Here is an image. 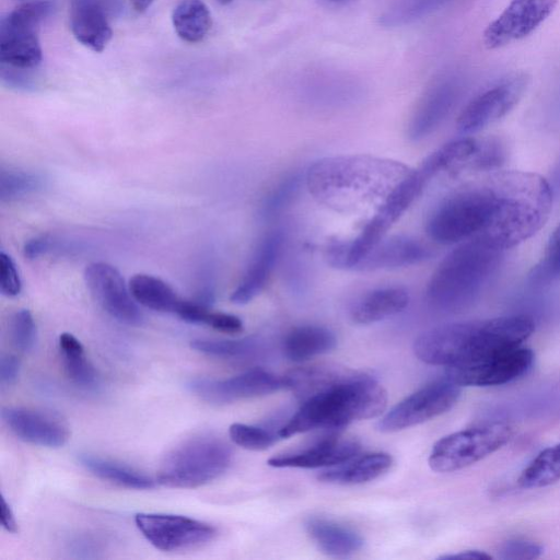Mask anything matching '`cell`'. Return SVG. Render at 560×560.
<instances>
[{
    "label": "cell",
    "instance_id": "f546056e",
    "mask_svg": "<svg viewBox=\"0 0 560 560\" xmlns=\"http://www.w3.org/2000/svg\"><path fill=\"white\" fill-rule=\"evenodd\" d=\"M80 464L96 477L117 486L149 490L155 487L154 480L124 465L91 454H80Z\"/></svg>",
    "mask_w": 560,
    "mask_h": 560
},
{
    "label": "cell",
    "instance_id": "bcb514c9",
    "mask_svg": "<svg viewBox=\"0 0 560 560\" xmlns=\"http://www.w3.org/2000/svg\"><path fill=\"white\" fill-rule=\"evenodd\" d=\"M550 185L552 187L553 192H560V161L558 162V165L553 171Z\"/></svg>",
    "mask_w": 560,
    "mask_h": 560
},
{
    "label": "cell",
    "instance_id": "9a60e30c",
    "mask_svg": "<svg viewBox=\"0 0 560 560\" xmlns=\"http://www.w3.org/2000/svg\"><path fill=\"white\" fill-rule=\"evenodd\" d=\"M84 279L91 293L112 317L130 326L142 324L143 315L114 266L103 261L92 262L84 270Z\"/></svg>",
    "mask_w": 560,
    "mask_h": 560
},
{
    "label": "cell",
    "instance_id": "4dcf8cb0",
    "mask_svg": "<svg viewBox=\"0 0 560 560\" xmlns=\"http://www.w3.org/2000/svg\"><path fill=\"white\" fill-rule=\"evenodd\" d=\"M59 349L68 377L78 386L89 389L97 384V375L88 360L82 343L71 334L59 336Z\"/></svg>",
    "mask_w": 560,
    "mask_h": 560
},
{
    "label": "cell",
    "instance_id": "2e32d148",
    "mask_svg": "<svg viewBox=\"0 0 560 560\" xmlns=\"http://www.w3.org/2000/svg\"><path fill=\"white\" fill-rule=\"evenodd\" d=\"M558 0H511L483 32L488 49H497L532 34L555 10Z\"/></svg>",
    "mask_w": 560,
    "mask_h": 560
},
{
    "label": "cell",
    "instance_id": "b9f144b4",
    "mask_svg": "<svg viewBox=\"0 0 560 560\" xmlns=\"http://www.w3.org/2000/svg\"><path fill=\"white\" fill-rule=\"evenodd\" d=\"M20 360L13 354H5L0 361V383L2 386L12 385L20 373Z\"/></svg>",
    "mask_w": 560,
    "mask_h": 560
},
{
    "label": "cell",
    "instance_id": "52a82bcc",
    "mask_svg": "<svg viewBox=\"0 0 560 560\" xmlns=\"http://www.w3.org/2000/svg\"><path fill=\"white\" fill-rule=\"evenodd\" d=\"M232 459L233 452L224 441L209 435L192 438L166 453L156 481L168 488H197L224 474Z\"/></svg>",
    "mask_w": 560,
    "mask_h": 560
},
{
    "label": "cell",
    "instance_id": "8d00e7d4",
    "mask_svg": "<svg viewBox=\"0 0 560 560\" xmlns=\"http://www.w3.org/2000/svg\"><path fill=\"white\" fill-rule=\"evenodd\" d=\"M11 339L16 349L27 352L33 349L36 341V325L28 310L18 311L11 318Z\"/></svg>",
    "mask_w": 560,
    "mask_h": 560
},
{
    "label": "cell",
    "instance_id": "7bdbcfd3",
    "mask_svg": "<svg viewBox=\"0 0 560 560\" xmlns=\"http://www.w3.org/2000/svg\"><path fill=\"white\" fill-rule=\"evenodd\" d=\"M0 515L2 527L9 533H16L18 524L14 514L3 495H1Z\"/></svg>",
    "mask_w": 560,
    "mask_h": 560
},
{
    "label": "cell",
    "instance_id": "603a6c76",
    "mask_svg": "<svg viewBox=\"0 0 560 560\" xmlns=\"http://www.w3.org/2000/svg\"><path fill=\"white\" fill-rule=\"evenodd\" d=\"M305 528L317 547L331 557H348L364 544L360 534L352 528L324 517H310Z\"/></svg>",
    "mask_w": 560,
    "mask_h": 560
},
{
    "label": "cell",
    "instance_id": "7dc6e473",
    "mask_svg": "<svg viewBox=\"0 0 560 560\" xmlns=\"http://www.w3.org/2000/svg\"><path fill=\"white\" fill-rule=\"evenodd\" d=\"M217 1H219V2H220V3H222V4H228V3H230L232 0H217Z\"/></svg>",
    "mask_w": 560,
    "mask_h": 560
},
{
    "label": "cell",
    "instance_id": "836d02e7",
    "mask_svg": "<svg viewBox=\"0 0 560 560\" xmlns=\"http://www.w3.org/2000/svg\"><path fill=\"white\" fill-rule=\"evenodd\" d=\"M45 177L33 171L21 168H1L0 199L3 202L18 200L44 188Z\"/></svg>",
    "mask_w": 560,
    "mask_h": 560
},
{
    "label": "cell",
    "instance_id": "c3c4849f",
    "mask_svg": "<svg viewBox=\"0 0 560 560\" xmlns=\"http://www.w3.org/2000/svg\"><path fill=\"white\" fill-rule=\"evenodd\" d=\"M331 2H336V3H339V2H343V1H347V0H329Z\"/></svg>",
    "mask_w": 560,
    "mask_h": 560
},
{
    "label": "cell",
    "instance_id": "60d3db41",
    "mask_svg": "<svg viewBox=\"0 0 560 560\" xmlns=\"http://www.w3.org/2000/svg\"><path fill=\"white\" fill-rule=\"evenodd\" d=\"M205 325L226 334H237L243 330V323L237 316L212 310L209 311Z\"/></svg>",
    "mask_w": 560,
    "mask_h": 560
},
{
    "label": "cell",
    "instance_id": "6da1fadb",
    "mask_svg": "<svg viewBox=\"0 0 560 560\" xmlns=\"http://www.w3.org/2000/svg\"><path fill=\"white\" fill-rule=\"evenodd\" d=\"M411 172L405 164L369 155L325 158L310 166L305 180L319 203L349 211L386 200Z\"/></svg>",
    "mask_w": 560,
    "mask_h": 560
},
{
    "label": "cell",
    "instance_id": "7c38bea8",
    "mask_svg": "<svg viewBox=\"0 0 560 560\" xmlns=\"http://www.w3.org/2000/svg\"><path fill=\"white\" fill-rule=\"evenodd\" d=\"M135 522L153 547L168 552L201 547L217 535L212 525L183 515L139 513Z\"/></svg>",
    "mask_w": 560,
    "mask_h": 560
},
{
    "label": "cell",
    "instance_id": "484cf974",
    "mask_svg": "<svg viewBox=\"0 0 560 560\" xmlns=\"http://www.w3.org/2000/svg\"><path fill=\"white\" fill-rule=\"evenodd\" d=\"M337 343L336 336L326 327L304 325L291 329L283 339L284 355L295 362L331 351Z\"/></svg>",
    "mask_w": 560,
    "mask_h": 560
},
{
    "label": "cell",
    "instance_id": "e575fe53",
    "mask_svg": "<svg viewBox=\"0 0 560 560\" xmlns=\"http://www.w3.org/2000/svg\"><path fill=\"white\" fill-rule=\"evenodd\" d=\"M229 434L236 445L250 451L267 450L277 440V436L270 431L244 423L231 424Z\"/></svg>",
    "mask_w": 560,
    "mask_h": 560
},
{
    "label": "cell",
    "instance_id": "4316f807",
    "mask_svg": "<svg viewBox=\"0 0 560 560\" xmlns=\"http://www.w3.org/2000/svg\"><path fill=\"white\" fill-rule=\"evenodd\" d=\"M353 370L337 365H312L292 370L283 376L284 388L302 401L349 376Z\"/></svg>",
    "mask_w": 560,
    "mask_h": 560
},
{
    "label": "cell",
    "instance_id": "3957f363",
    "mask_svg": "<svg viewBox=\"0 0 560 560\" xmlns=\"http://www.w3.org/2000/svg\"><path fill=\"white\" fill-rule=\"evenodd\" d=\"M497 205L491 222L480 238L501 250L534 235L547 221L553 198L550 183L536 173L493 172Z\"/></svg>",
    "mask_w": 560,
    "mask_h": 560
},
{
    "label": "cell",
    "instance_id": "277c9868",
    "mask_svg": "<svg viewBox=\"0 0 560 560\" xmlns=\"http://www.w3.org/2000/svg\"><path fill=\"white\" fill-rule=\"evenodd\" d=\"M386 405L387 394L383 386L372 376L353 371L303 400L277 434L284 439L315 429H340L353 421L382 415Z\"/></svg>",
    "mask_w": 560,
    "mask_h": 560
},
{
    "label": "cell",
    "instance_id": "30bf717a",
    "mask_svg": "<svg viewBox=\"0 0 560 560\" xmlns=\"http://www.w3.org/2000/svg\"><path fill=\"white\" fill-rule=\"evenodd\" d=\"M534 362V352L518 346L472 362L446 368V378L458 386H497L525 375Z\"/></svg>",
    "mask_w": 560,
    "mask_h": 560
},
{
    "label": "cell",
    "instance_id": "83f0119b",
    "mask_svg": "<svg viewBox=\"0 0 560 560\" xmlns=\"http://www.w3.org/2000/svg\"><path fill=\"white\" fill-rule=\"evenodd\" d=\"M129 289L136 302L158 312L176 314L183 300L165 281L151 275H135Z\"/></svg>",
    "mask_w": 560,
    "mask_h": 560
},
{
    "label": "cell",
    "instance_id": "d6a6232c",
    "mask_svg": "<svg viewBox=\"0 0 560 560\" xmlns=\"http://www.w3.org/2000/svg\"><path fill=\"white\" fill-rule=\"evenodd\" d=\"M190 347L203 354L221 359H245L258 353L261 341L257 337L242 339H195Z\"/></svg>",
    "mask_w": 560,
    "mask_h": 560
},
{
    "label": "cell",
    "instance_id": "9c48e42d",
    "mask_svg": "<svg viewBox=\"0 0 560 560\" xmlns=\"http://www.w3.org/2000/svg\"><path fill=\"white\" fill-rule=\"evenodd\" d=\"M514 434L506 422L488 423L448 434L439 440L429 456V466L438 472L468 467L504 446Z\"/></svg>",
    "mask_w": 560,
    "mask_h": 560
},
{
    "label": "cell",
    "instance_id": "7a4b0ae2",
    "mask_svg": "<svg viewBox=\"0 0 560 560\" xmlns=\"http://www.w3.org/2000/svg\"><path fill=\"white\" fill-rule=\"evenodd\" d=\"M534 328L523 315L451 323L422 332L413 352L427 364L450 368L522 346Z\"/></svg>",
    "mask_w": 560,
    "mask_h": 560
},
{
    "label": "cell",
    "instance_id": "d4e9b609",
    "mask_svg": "<svg viewBox=\"0 0 560 560\" xmlns=\"http://www.w3.org/2000/svg\"><path fill=\"white\" fill-rule=\"evenodd\" d=\"M454 97L453 89L446 84L429 91L411 117L408 128L409 138L418 141L431 133L447 115Z\"/></svg>",
    "mask_w": 560,
    "mask_h": 560
},
{
    "label": "cell",
    "instance_id": "ba28073f",
    "mask_svg": "<svg viewBox=\"0 0 560 560\" xmlns=\"http://www.w3.org/2000/svg\"><path fill=\"white\" fill-rule=\"evenodd\" d=\"M49 0L24 2L0 22V61L10 70L28 71L43 60L39 25L51 14Z\"/></svg>",
    "mask_w": 560,
    "mask_h": 560
},
{
    "label": "cell",
    "instance_id": "5b68a950",
    "mask_svg": "<svg viewBox=\"0 0 560 560\" xmlns=\"http://www.w3.org/2000/svg\"><path fill=\"white\" fill-rule=\"evenodd\" d=\"M503 252L480 240L462 243L432 273L425 290L428 305L442 313L470 305L497 271Z\"/></svg>",
    "mask_w": 560,
    "mask_h": 560
},
{
    "label": "cell",
    "instance_id": "8fae6325",
    "mask_svg": "<svg viewBox=\"0 0 560 560\" xmlns=\"http://www.w3.org/2000/svg\"><path fill=\"white\" fill-rule=\"evenodd\" d=\"M460 396V386L448 381L435 382L395 405L377 423L390 433L421 424L448 411Z\"/></svg>",
    "mask_w": 560,
    "mask_h": 560
},
{
    "label": "cell",
    "instance_id": "74e56055",
    "mask_svg": "<svg viewBox=\"0 0 560 560\" xmlns=\"http://www.w3.org/2000/svg\"><path fill=\"white\" fill-rule=\"evenodd\" d=\"M544 547L527 539H510L499 547V558L505 560H532L539 558Z\"/></svg>",
    "mask_w": 560,
    "mask_h": 560
},
{
    "label": "cell",
    "instance_id": "44dd1931",
    "mask_svg": "<svg viewBox=\"0 0 560 560\" xmlns=\"http://www.w3.org/2000/svg\"><path fill=\"white\" fill-rule=\"evenodd\" d=\"M283 243L282 233L275 231L265 236L254 253L237 287L231 294L235 304H246L265 288L279 258Z\"/></svg>",
    "mask_w": 560,
    "mask_h": 560
},
{
    "label": "cell",
    "instance_id": "f6af8a7d",
    "mask_svg": "<svg viewBox=\"0 0 560 560\" xmlns=\"http://www.w3.org/2000/svg\"><path fill=\"white\" fill-rule=\"evenodd\" d=\"M153 1L154 0H129L132 9L138 13L145 12L151 7Z\"/></svg>",
    "mask_w": 560,
    "mask_h": 560
},
{
    "label": "cell",
    "instance_id": "e0dca14e",
    "mask_svg": "<svg viewBox=\"0 0 560 560\" xmlns=\"http://www.w3.org/2000/svg\"><path fill=\"white\" fill-rule=\"evenodd\" d=\"M1 418L10 431L20 440L45 447L63 446L69 438V427L59 417L49 412L24 407H5Z\"/></svg>",
    "mask_w": 560,
    "mask_h": 560
},
{
    "label": "cell",
    "instance_id": "f35d334b",
    "mask_svg": "<svg viewBox=\"0 0 560 560\" xmlns=\"http://www.w3.org/2000/svg\"><path fill=\"white\" fill-rule=\"evenodd\" d=\"M22 282L13 259L4 252L0 253V291L3 295L16 296Z\"/></svg>",
    "mask_w": 560,
    "mask_h": 560
},
{
    "label": "cell",
    "instance_id": "1f68e13d",
    "mask_svg": "<svg viewBox=\"0 0 560 560\" xmlns=\"http://www.w3.org/2000/svg\"><path fill=\"white\" fill-rule=\"evenodd\" d=\"M560 480V443L541 451L522 471L517 482L522 488L536 489Z\"/></svg>",
    "mask_w": 560,
    "mask_h": 560
},
{
    "label": "cell",
    "instance_id": "4fadbf2b",
    "mask_svg": "<svg viewBox=\"0 0 560 560\" xmlns=\"http://www.w3.org/2000/svg\"><path fill=\"white\" fill-rule=\"evenodd\" d=\"M528 84L529 77L523 71L500 79L465 106L458 116L457 129L462 133H474L504 117L521 101Z\"/></svg>",
    "mask_w": 560,
    "mask_h": 560
},
{
    "label": "cell",
    "instance_id": "ee69618b",
    "mask_svg": "<svg viewBox=\"0 0 560 560\" xmlns=\"http://www.w3.org/2000/svg\"><path fill=\"white\" fill-rule=\"evenodd\" d=\"M492 557L485 551L480 550H466L455 555H447L441 557V559H465V560H488Z\"/></svg>",
    "mask_w": 560,
    "mask_h": 560
},
{
    "label": "cell",
    "instance_id": "d590c367",
    "mask_svg": "<svg viewBox=\"0 0 560 560\" xmlns=\"http://www.w3.org/2000/svg\"><path fill=\"white\" fill-rule=\"evenodd\" d=\"M558 277H560V224L550 236L544 259L534 269L532 280L542 283Z\"/></svg>",
    "mask_w": 560,
    "mask_h": 560
},
{
    "label": "cell",
    "instance_id": "7402d4cb",
    "mask_svg": "<svg viewBox=\"0 0 560 560\" xmlns=\"http://www.w3.org/2000/svg\"><path fill=\"white\" fill-rule=\"evenodd\" d=\"M409 303V293L401 287L374 289L363 294L350 311L352 320L369 325L404 311Z\"/></svg>",
    "mask_w": 560,
    "mask_h": 560
},
{
    "label": "cell",
    "instance_id": "ab89813d",
    "mask_svg": "<svg viewBox=\"0 0 560 560\" xmlns=\"http://www.w3.org/2000/svg\"><path fill=\"white\" fill-rule=\"evenodd\" d=\"M298 186L299 177L296 175L287 178L267 199L264 206L265 212L271 214L281 209L294 196Z\"/></svg>",
    "mask_w": 560,
    "mask_h": 560
},
{
    "label": "cell",
    "instance_id": "5bb4252c",
    "mask_svg": "<svg viewBox=\"0 0 560 560\" xmlns=\"http://www.w3.org/2000/svg\"><path fill=\"white\" fill-rule=\"evenodd\" d=\"M187 387L206 402L226 405L275 393L284 388V381L283 376L255 369L224 380L196 377L188 382Z\"/></svg>",
    "mask_w": 560,
    "mask_h": 560
},
{
    "label": "cell",
    "instance_id": "d6986e66",
    "mask_svg": "<svg viewBox=\"0 0 560 560\" xmlns=\"http://www.w3.org/2000/svg\"><path fill=\"white\" fill-rule=\"evenodd\" d=\"M70 28L74 38L95 52H102L113 37L105 0H71Z\"/></svg>",
    "mask_w": 560,
    "mask_h": 560
},
{
    "label": "cell",
    "instance_id": "f1b7e54d",
    "mask_svg": "<svg viewBox=\"0 0 560 560\" xmlns=\"http://www.w3.org/2000/svg\"><path fill=\"white\" fill-rule=\"evenodd\" d=\"M172 24L182 40L195 44L208 35L212 16L202 0H180L172 12Z\"/></svg>",
    "mask_w": 560,
    "mask_h": 560
},
{
    "label": "cell",
    "instance_id": "ac0fdd59",
    "mask_svg": "<svg viewBox=\"0 0 560 560\" xmlns=\"http://www.w3.org/2000/svg\"><path fill=\"white\" fill-rule=\"evenodd\" d=\"M360 443L350 436H330L302 451L271 457L276 468H320L342 464L357 456Z\"/></svg>",
    "mask_w": 560,
    "mask_h": 560
},
{
    "label": "cell",
    "instance_id": "8992f818",
    "mask_svg": "<svg viewBox=\"0 0 560 560\" xmlns=\"http://www.w3.org/2000/svg\"><path fill=\"white\" fill-rule=\"evenodd\" d=\"M495 201L490 173L443 199L427 221V233L440 244L479 238L491 221Z\"/></svg>",
    "mask_w": 560,
    "mask_h": 560
},
{
    "label": "cell",
    "instance_id": "ffe728a7",
    "mask_svg": "<svg viewBox=\"0 0 560 560\" xmlns=\"http://www.w3.org/2000/svg\"><path fill=\"white\" fill-rule=\"evenodd\" d=\"M431 256L420 242L409 236H392L381 240L355 265L353 270L374 271L419 264Z\"/></svg>",
    "mask_w": 560,
    "mask_h": 560
},
{
    "label": "cell",
    "instance_id": "cb8c5ba5",
    "mask_svg": "<svg viewBox=\"0 0 560 560\" xmlns=\"http://www.w3.org/2000/svg\"><path fill=\"white\" fill-rule=\"evenodd\" d=\"M393 459L386 453H370L354 456L349 460L323 470L318 480L336 485H360L376 479L392 466Z\"/></svg>",
    "mask_w": 560,
    "mask_h": 560
}]
</instances>
